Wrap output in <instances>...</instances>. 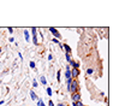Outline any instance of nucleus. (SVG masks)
<instances>
[{
    "instance_id": "1",
    "label": "nucleus",
    "mask_w": 125,
    "mask_h": 106,
    "mask_svg": "<svg viewBox=\"0 0 125 106\" xmlns=\"http://www.w3.org/2000/svg\"><path fill=\"white\" fill-rule=\"evenodd\" d=\"M69 92H70L71 94L79 92V83H78L77 80H73V78H72V81H71V84H70V91H69Z\"/></svg>"
},
{
    "instance_id": "2",
    "label": "nucleus",
    "mask_w": 125,
    "mask_h": 106,
    "mask_svg": "<svg viewBox=\"0 0 125 106\" xmlns=\"http://www.w3.org/2000/svg\"><path fill=\"white\" fill-rule=\"evenodd\" d=\"M81 93L77 92V93H73L71 94V99H72V103H77V101H81Z\"/></svg>"
},
{
    "instance_id": "3",
    "label": "nucleus",
    "mask_w": 125,
    "mask_h": 106,
    "mask_svg": "<svg viewBox=\"0 0 125 106\" xmlns=\"http://www.w3.org/2000/svg\"><path fill=\"white\" fill-rule=\"evenodd\" d=\"M70 72H71V78H73V80H76L78 76H79V74H81L79 69H71Z\"/></svg>"
},
{
    "instance_id": "4",
    "label": "nucleus",
    "mask_w": 125,
    "mask_h": 106,
    "mask_svg": "<svg viewBox=\"0 0 125 106\" xmlns=\"http://www.w3.org/2000/svg\"><path fill=\"white\" fill-rule=\"evenodd\" d=\"M49 31H51V33H52V34L55 36V39H57V40H58V39H60V36H62V35H60V33L55 28H49Z\"/></svg>"
},
{
    "instance_id": "5",
    "label": "nucleus",
    "mask_w": 125,
    "mask_h": 106,
    "mask_svg": "<svg viewBox=\"0 0 125 106\" xmlns=\"http://www.w3.org/2000/svg\"><path fill=\"white\" fill-rule=\"evenodd\" d=\"M31 34H32V41H34V45H37V37H36V28H31Z\"/></svg>"
},
{
    "instance_id": "6",
    "label": "nucleus",
    "mask_w": 125,
    "mask_h": 106,
    "mask_svg": "<svg viewBox=\"0 0 125 106\" xmlns=\"http://www.w3.org/2000/svg\"><path fill=\"white\" fill-rule=\"evenodd\" d=\"M62 47H64V49L66 51V53H67V54H71V53H72V48H71L69 45L64 44V45H62Z\"/></svg>"
},
{
    "instance_id": "7",
    "label": "nucleus",
    "mask_w": 125,
    "mask_h": 106,
    "mask_svg": "<svg viewBox=\"0 0 125 106\" xmlns=\"http://www.w3.org/2000/svg\"><path fill=\"white\" fill-rule=\"evenodd\" d=\"M70 70H71L70 65H69V66H66V71H65V78H66V80L71 78V72H70Z\"/></svg>"
},
{
    "instance_id": "8",
    "label": "nucleus",
    "mask_w": 125,
    "mask_h": 106,
    "mask_svg": "<svg viewBox=\"0 0 125 106\" xmlns=\"http://www.w3.org/2000/svg\"><path fill=\"white\" fill-rule=\"evenodd\" d=\"M72 66V69H78L79 68V63L78 61H75V60H71L70 61V68Z\"/></svg>"
},
{
    "instance_id": "9",
    "label": "nucleus",
    "mask_w": 125,
    "mask_h": 106,
    "mask_svg": "<svg viewBox=\"0 0 125 106\" xmlns=\"http://www.w3.org/2000/svg\"><path fill=\"white\" fill-rule=\"evenodd\" d=\"M30 98L32 99V100H37L39 98H37V95H36V93L34 91H30Z\"/></svg>"
},
{
    "instance_id": "10",
    "label": "nucleus",
    "mask_w": 125,
    "mask_h": 106,
    "mask_svg": "<svg viewBox=\"0 0 125 106\" xmlns=\"http://www.w3.org/2000/svg\"><path fill=\"white\" fill-rule=\"evenodd\" d=\"M40 81H41V83H42L43 86H47V80L45 76H41V77H40Z\"/></svg>"
},
{
    "instance_id": "11",
    "label": "nucleus",
    "mask_w": 125,
    "mask_h": 106,
    "mask_svg": "<svg viewBox=\"0 0 125 106\" xmlns=\"http://www.w3.org/2000/svg\"><path fill=\"white\" fill-rule=\"evenodd\" d=\"M24 36H25V41H30V36H29V31L24 30Z\"/></svg>"
},
{
    "instance_id": "12",
    "label": "nucleus",
    "mask_w": 125,
    "mask_h": 106,
    "mask_svg": "<svg viewBox=\"0 0 125 106\" xmlns=\"http://www.w3.org/2000/svg\"><path fill=\"white\" fill-rule=\"evenodd\" d=\"M37 106H46L45 103L42 101V99H37Z\"/></svg>"
},
{
    "instance_id": "13",
    "label": "nucleus",
    "mask_w": 125,
    "mask_h": 106,
    "mask_svg": "<svg viewBox=\"0 0 125 106\" xmlns=\"http://www.w3.org/2000/svg\"><path fill=\"white\" fill-rule=\"evenodd\" d=\"M46 92H47V94H48L49 96H52V95H53V92H52V89H51L49 87H47L46 88Z\"/></svg>"
},
{
    "instance_id": "14",
    "label": "nucleus",
    "mask_w": 125,
    "mask_h": 106,
    "mask_svg": "<svg viewBox=\"0 0 125 106\" xmlns=\"http://www.w3.org/2000/svg\"><path fill=\"white\" fill-rule=\"evenodd\" d=\"M60 76H62V71L59 70V71L57 72V81H58V82H60Z\"/></svg>"
},
{
    "instance_id": "15",
    "label": "nucleus",
    "mask_w": 125,
    "mask_h": 106,
    "mask_svg": "<svg viewBox=\"0 0 125 106\" xmlns=\"http://www.w3.org/2000/svg\"><path fill=\"white\" fill-rule=\"evenodd\" d=\"M65 58H66V60L69 61V63L72 60V59H71V54H67V53H66V54H65Z\"/></svg>"
},
{
    "instance_id": "16",
    "label": "nucleus",
    "mask_w": 125,
    "mask_h": 106,
    "mask_svg": "<svg viewBox=\"0 0 125 106\" xmlns=\"http://www.w3.org/2000/svg\"><path fill=\"white\" fill-rule=\"evenodd\" d=\"M72 106H84L82 104V101H77V103H72Z\"/></svg>"
},
{
    "instance_id": "17",
    "label": "nucleus",
    "mask_w": 125,
    "mask_h": 106,
    "mask_svg": "<svg viewBox=\"0 0 125 106\" xmlns=\"http://www.w3.org/2000/svg\"><path fill=\"white\" fill-rule=\"evenodd\" d=\"M93 74H94V70H93V69H90V68H89V69L87 70V75H93Z\"/></svg>"
},
{
    "instance_id": "18",
    "label": "nucleus",
    "mask_w": 125,
    "mask_h": 106,
    "mask_svg": "<svg viewBox=\"0 0 125 106\" xmlns=\"http://www.w3.org/2000/svg\"><path fill=\"white\" fill-rule=\"evenodd\" d=\"M32 86H34V88H36V87H37V82H36L35 80L32 81Z\"/></svg>"
},
{
    "instance_id": "19",
    "label": "nucleus",
    "mask_w": 125,
    "mask_h": 106,
    "mask_svg": "<svg viewBox=\"0 0 125 106\" xmlns=\"http://www.w3.org/2000/svg\"><path fill=\"white\" fill-rule=\"evenodd\" d=\"M30 68L31 69H35V63L34 61H30Z\"/></svg>"
},
{
    "instance_id": "20",
    "label": "nucleus",
    "mask_w": 125,
    "mask_h": 106,
    "mask_svg": "<svg viewBox=\"0 0 125 106\" xmlns=\"http://www.w3.org/2000/svg\"><path fill=\"white\" fill-rule=\"evenodd\" d=\"M52 42H53V44H59V40H57V39H53V40H52Z\"/></svg>"
},
{
    "instance_id": "21",
    "label": "nucleus",
    "mask_w": 125,
    "mask_h": 106,
    "mask_svg": "<svg viewBox=\"0 0 125 106\" xmlns=\"http://www.w3.org/2000/svg\"><path fill=\"white\" fill-rule=\"evenodd\" d=\"M48 106H54V104H53V101H52V100H49V103H48Z\"/></svg>"
},
{
    "instance_id": "22",
    "label": "nucleus",
    "mask_w": 125,
    "mask_h": 106,
    "mask_svg": "<svg viewBox=\"0 0 125 106\" xmlns=\"http://www.w3.org/2000/svg\"><path fill=\"white\" fill-rule=\"evenodd\" d=\"M7 30H9V33H13V29H12V28H9Z\"/></svg>"
},
{
    "instance_id": "23",
    "label": "nucleus",
    "mask_w": 125,
    "mask_h": 106,
    "mask_svg": "<svg viewBox=\"0 0 125 106\" xmlns=\"http://www.w3.org/2000/svg\"><path fill=\"white\" fill-rule=\"evenodd\" d=\"M59 106H65V105L64 104H59Z\"/></svg>"
},
{
    "instance_id": "24",
    "label": "nucleus",
    "mask_w": 125,
    "mask_h": 106,
    "mask_svg": "<svg viewBox=\"0 0 125 106\" xmlns=\"http://www.w3.org/2000/svg\"><path fill=\"white\" fill-rule=\"evenodd\" d=\"M84 106H87V105H84Z\"/></svg>"
}]
</instances>
